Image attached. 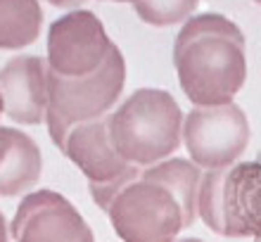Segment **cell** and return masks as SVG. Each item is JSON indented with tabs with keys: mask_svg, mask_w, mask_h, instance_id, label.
<instances>
[{
	"mask_svg": "<svg viewBox=\"0 0 261 242\" xmlns=\"http://www.w3.org/2000/svg\"><path fill=\"white\" fill-rule=\"evenodd\" d=\"M173 69L190 104L233 102L247 81L242 29L219 12L188 17L173 41Z\"/></svg>",
	"mask_w": 261,
	"mask_h": 242,
	"instance_id": "cell-1",
	"label": "cell"
},
{
	"mask_svg": "<svg viewBox=\"0 0 261 242\" xmlns=\"http://www.w3.org/2000/svg\"><path fill=\"white\" fill-rule=\"evenodd\" d=\"M183 110L164 88H138L107 114L110 138L128 164L140 169L171 157L183 145Z\"/></svg>",
	"mask_w": 261,
	"mask_h": 242,
	"instance_id": "cell-2",
	"label": "cell"
},
{
	"mask_svg": "<svg viewBox=\"0 0 261 242\" xmlns=\"http://www.w3.org/2000/svg\"><path fill=\"white\" fill-rule=\"evenodd\" d=\"M126 60L114 45L102 67L86 76H62L48 71V112L45 128L57 150H62L71 126L107 117L126 88Z\"/></svg>",
	"mask_w": 261,
	"mask_h": 242,
	"instance_id": "cell-3",
	"label": "cell"
},
{
	"mask_svg": "<svg viewBox=\"0 0 261 242\" xmlns=\"http://www.w3.org/2000/svg\"><path fill=\"white\" fill-rule=\"evenodd\" d=\"M105 214L121 242H176L190 228L178 197L140 173L114 195Z\"/></svg>",
	"mask_w": 261,
	"mask_h": 242,
	"instance_id": "cell-4",
	"label": "cell"
},
{
	"mask_svg": "<svg viewBox=\"0 0 261 242\" xmlns=\"http://www.w3.org/2000/svg\"><path fill=\"white\" fill-rule=\"evenodd\" d=\"M249 119L240 104H209L186 112L183 147L195 164L206 169H228L242 159L249 145Z\"/></svg>",
	"mask_w": 261,
	"mask_h": 242,
	"instance_id": "cell-5",
	"label": "cell"
},
{
	"mask_svg": "<svg viewBox=\"0 0 261 242\" xmlns=\"http://www.w3.org/2000/svg\"><path fill=\"white\" fill-rule=\"evenodd\" d=\"M114 48L102 19L90 10L71 7L60 14L48 29L45 60L55 74L86 76L102 67Z\"/></svg>",
	"mask_w": 261,
	"mask_h": 242,
	"instance_id": "cell-6",
	"label": "cell"
},
{
	"mask_svg": "<svg viewBox=\"0 0 261 242\" xmlns=\"http://www.w3.org/2000/svg\"><path fill=\"white\" fill-rule=\"evenodd\" d=\"M14 242H95L83 214L57 190L41 187L24 195L10 223Z\"/></svg>",
	"mask_w": 261,
	"mask_h": 242,
	"instance_id": "cell-7",
	"label": "cell"
},
{
	"mask_svg": "<svg viewBox=\"0 0 261 242\" xmlns=\"http://www.w3.org/2000/svg\"><path fill=\"white\" fill-rule=\"evenodd\" d=\"M48 71V60L41 55H17L0 67V97L5 104V117L12 124H45Z\"/></svg>",
	"mask_w": 261,
	"mask_h": 242,
	"instance_id": "cell-8",
	"label": "cell"
},
{
	"mask_svg": "<svg viewBox=\"0 0 261 242\" xmlns=\"http://www.w3.org/2000/svg\"><path fill=\"white\" fill-rule=\"evenodd\" d=\"M60 152L86 176L88 183L112 180L126 173L130 166H136L128 164L117 152V147L110 138L107 117L90 119V121H81V124L71 126Z\"/></svg>",
	"mask_w": 261,
	"mask_h": 242,
	"instance_id": "cell-9",
	"label": "cell"
},
{
	"mask_svg": "<svg viewBox=\"0 0 261 242\" xmlns=\"http://www.w3.org/2000/svg\"><path fill=\"white\" fill-rule=\"evenodd\" d=\"M223 237H261V162H235L223 180Z\"/></svg>",
	"mask_w": 261,
	"mask_h": 242,
	"instance_id": "cell-10",
	"label": "cell"
},
{
	"mask_svg": "<svg viewBox=\"0 0 261 242\" xmlns=\"http://www.w3.org/2000/svg\"><path fill=\"white\" fill-rule=\"evenodd\" d=\"M41 147L27 131L0 126V197L31 193L41 180Z\"/></svg>",
	"mask_w": 261,
	"mask_h": 242,
	"instance_id": "cell-11",
	"label": "cell"
},
{
	"mask_svg": "<svg viewBox=\"0 0 261 242\" xmlns=\"http://www.w3.org/2000/svg\"><path fill=\"white\" fill-rule=\"evenodd\" d=\"M140 176L157 180V183L169 187L178 197L188 226H193L195 219H197V193L199 180H202V169L190 157H173L171 154V157H166L157 164L145 166Z\"/></svg>",
	"mask_w": 261,
	"mask_h": 242,
	"instance_id": "cell-12",
	"label": "cell"
},
{
	"mask_svg": "<svg viewBox=\"0 0 261 242\" xmlns=\"http://www.w3.org/2000/svg\"><path fill=\"white\" fill-rule=\"evenodd\" d=\"M43 31L38 0H0V50H24Z\"/></svg>",
	"mask_w": 261,
	"mask_h": 242,
	"instance_id": "cell-13",
	"label": "cell"
},
{
	"mask_svg": "<svg viewBox=\"0 0 261 242\" xmlns=\"http://www.w3.org/2000/svg\"><path fill=\"white\" fill-rule=\"evenodd\" d=\"M228 169L202 171L197 193V216L206 228L223 237V180Z\"/></svg>",
	"mask_w": 261,
	"mask_h": 242,
	"instance_id": "cell-14",
	"label": "cell"
},
{
	"mask_svg": "<svg viewBox=\"0 0 261 242\" xmlns=\"http://www.w3.org/2000/svg\"><path fill=\"white\" fill-rule=\"evenodd\" d=\"M197 5L199 0H136L133 10L143 24L166 29L180 26L188 17L195 14Z\"/></svg>",
	"mask_w": 261,
	"mask_h": 242,
	"instance_id": "cell-15",
	"label": "cell"
},
{
	"mask_svg": "<svg viewBox=\"0 0 261 242\" xmlns=\"http://www.w3.org/2000/svg\"><path fill=\"white\" fill-rule=\"evenodd\" d=\"M140 173V166H130L126 173H121V176H117V178L112 180H102V183H88V190H90V197H93V202H95L97 207L107 209L110 207V202L114 200V195L121 190V187L128 183V180H133Z\"/></svg>",
	"mask_w": 261,
	"mask_h": 242,
	"instance_id": "cell-16",
	"label": "cell"
},
{
	"mask_svg": "<svg viewBox=\"0 0 261 242\" xmlns=\"http://www.w3.org/2000/svg\"><path fill=\"white\" fill-rule=\"evenodd\" d=\"M0 242H10V226H7L3 211H0Z\"/></svg>",
	"mask_w": 261,
	"mask_h": 242,
	"instance_id": "cell-17",
	"label": "cell"
},
{
	"mask_svg": "<svg viewBox=\"0 0 261 242\" xmlns=\"http://www.w3.org/2000/svg\"><path fill=\"white\" fill-rule=\"evenodd\" d=\"M45 3H50L53 7H60V10H71L74 5V0H45Z\"/></svg>",
	"mask_w": 261,
	"mask_h": 242,
	"instance_id": "cell-18",
	"label": "cell"
},
{
	"mask_svg": "<svg viewBox=\"0 0 261 242\" xmlns=\"http://www.w3.org/2000/svg\"><path fill=\"white\" fill-rule=\"evenodd\" d=\"M102 3H130V5H133L136 0H102Z\"/></svg>",
	"mask_w": 261,
	"mask_h": 242,
	"instance_id": "cell-19",
	"label": "cell"
},
{
	"mask_svg": "<svg viewBox=\"0 0 261 242\" xmlns=\"http://www.w3.org/2000/svg\"><path fill=\"white\" fill-rule=\"evenodd\" d=\"M176 242H202V240H197V237H183V240H176Z\"/></svg>",
	"mask_w": 261,
	"mask_h": 242,
	"instance_id": "cell-20",
	"label": "cell"
},
{
	"mask_svg": "<svg viewBox=\"0 0 261 242\" xmlns=\"http://www.w3.org/2000/svg\"><path fill=\"white\" fill-rule=\"evenodd\" d=\"M3 114H5V104H3V97H0V119H3Z\"/></svg>",
	"mask_w": 261,
	"mask_h": 242,
	"instance_id": "cell-21",
	"label": "cell"
},
{
	"mask_svg": "<svg viewBox=\"0 0 261 242\" xmlns=\"http://www.w3.org/2000/svg\"><path fill=\"white\" fill-rule=\"evenodd\" d=\"M83 3H86V0H74V5H76V7H81Z\"/></svg>",
	"mask_w": 261,
	"mask_h": 242,
	"instance_id": "cell-22",
	"label": "cell"
},
{
	"mask_svg": "<svg viewBox=\"0 0 261 242\" xmlns=\"http://www.w3.org/2000/svg\"><path fill=\"white\" fill-rule=\"evenodd\" d=\"M252 3H256V5H261V0H252Z\"/></svg>",
	"mask_w": 261,
	"mask_h": 242,
	"instance_id": "cell-23",
	"label": "cell"
},
{
	"mask_svg": "<svg viewBox=\"0 0 261 242\" xmlns=\"http://www.w3.org/2000/svg\"><path fill=\"white\" fill-rule=\"evenodd\" d=\"M254 242H261V237H256V240H254Z\"/></svg>",
	"mask_w": 261,
	"mask_h": 242,
	"instance_id": "cell-24",
	"label": "cell"
}]
</instances>
